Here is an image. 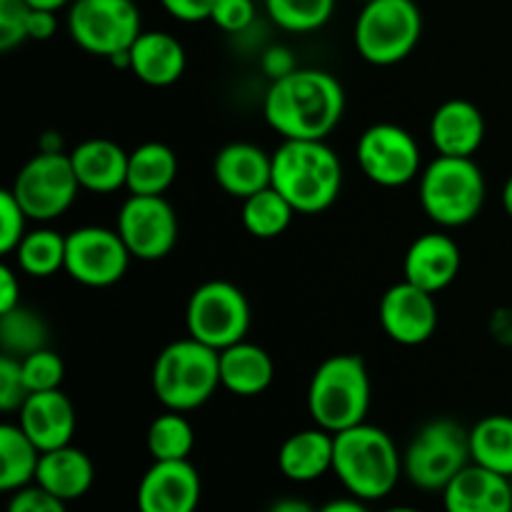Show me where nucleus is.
<instances>
[{"label": "nucleus", "mask_w": 512, "mask_h": 512, "mask_svg": "<svg viewBox=\"0 0 512 512\" xmlns=\"http://www.w3.org/2000/svg\"><path fill=\"white\" fill-rule=\"evenodd\" d=\"M358 3H363V5H365V3H370V0H358Z\"/></svg>", "instance_id": "obj_50"}, {"label": "nucleus", "mask_w": 512, "mask_h": 512, "mask_svg": "<svg viewBox=\"0 0 512 512\" xmlns=\"http://www.w3.org/2000/svg\"><path fill=\"white\" fill-rule=\"evenodd\" d=\"M195 445V430L185 413L165 410L148 428V453L153 460H188Z\"/></svg>", "instance_id": "obj_33"}, {"label": "nucleus", "mask_w": 512, "mask_h": 512, "mask_svg": "<svg viewBox=\"0 0 512 512\" xmlns=\"http://www.w3.org/2000/svg\"><path fill=\"white\" fill-rule=\"evenodd\" d=\"M93 480V460L80 448L65 445V448H55L40 455L35 485H40L50 495L65 500V503H73V500L83 498L93 488Z\"/></svg>", "instance_id": "obj_26"}, {"label": "nucleus", "mask_w": 512, "mask_h": 512, "mask_svg": "<svg viewBox=\"0 0 512 512\" xmlns=\"http://www.w3.org/2000/svg\"><path fill=\"white\" fill-rule=\"evenodd\" d=\"M470 463V430L453 418H435L425 423L405 448L403 475L413 488L443 493Z\"/></svg>", "instance_id": "obj_8"}, {"label": "nucleus", "mask_w": 512, "mask_h": 512, "mask_svg": "<svg viewBox=\"0 0 512 512\" xmlns=\"http://www.w3.org/2000/svg\"><path fill=\"white\" fill-rule=\"evenodd\" d=\"M18 425L40 453L65 448L75 435V408L63 390L30 393L18 410Z\"/></svg>", "instance_id": "obj_17"}, {"label": "nucleus", "mask_w": 512, "mask_h": 512, "mask_svg": "<svg viewBox=\"0 0 512 512\" xmlns=\"http://www.w3.org/2000/svg\"><path fill=\"white\" fill-rule=\"evenodd\" d=\"M265 512H318V508H313V505L303 498H280Z\"/></svg>", "instance_id": "obj_46"}, {"label": "nucleus", "mask_w": 512, "mask_h": 512, "mask_svg": "<svg viewBox=\"0 0 512 512\" xmlns=\"http://www.w3.org/2000/svg\"><path fill=\"white\" fill-rule=\"evenodd\" d=\"M30 5L25 0H0V50L18 48L28 40Z\"/></svg>", "instance_id": "obj_37"}, {"label": "nucleus", "mask_w": 512, "mask_h": 512, "mask_svg": "<svg viewBox=\"0 0 512 512\" xmlns=\"http://www.w3.org/2000/svg\"><path fill=\"white\" fill-rule=\"evenodd\" d=\"M335 435L323 428H305L285 438L278 450V468L290 483H315L333 473Z\"/></svg>", "instance_id": "obj_24"}, {"label": "nucleus", "mask_w": 512, "mask_h": 512, "mask_svg": "<svg viewBox=\"0 0 512 512\" xmlns=\"http://www.w3.org/2000/svg\"><path fill=\"white\" fill-rule=\"evenodd\" d=\"M273 358L260 345L240 340L220 350V385L238 398H255L273 385Z\"/></svg>", "instance_id": "obj_25"}, {"label": "nucleus", "mask_w": 512, "mask_h": 512, "mask_svg": "<svg viewBox=\"0 0 512 512\" xmlns=\"http://www.w3.org/2000/svg\"><path fill=\"white\" fill-rule=\"evenodd\" d=\"M28 220V213H25L23 205L18 203L13 190H3V193H0V253H15L20 240L28 233V230H25Z\"/></svg>", "instance_id": "obj_36"}, {"label": "nucleus", "mask_w": 512, "mask_h": 512, "mask_svg": "<svg viewBox=\"0 0 512 512\" xmlns=\"http://www.w3.org/2000/svg\"><path fill=\"white\" fill-rule=\"evenodd\" d=\"M370 373L360 355H330L315 368L308 385V413L318 428L338 435L368 420Z\"/></svg>", "instance_id": "obj_4"}, {"label": "nucleus", "mask_w": 512, "mask_h": 512, "mask_svg": "<svg viewBox=\"0 0 512 512\" xmlns=\"http://www.w3.org/2000/svg\"><path fill=\"white\" fill-rule=\"evenodd\" d=\"M40 450L18 423L0 425V490L15 493L35 483Z\"/></svg>", "instance_id": "obj_28"}, {"label": "nucleus", "mask_w": 512, "mask_h": 512, "mask_svg": "<svg viewBox=\"0 0 512 512\" xmlns=\"http://www.w3.org/2000/svg\"><path fill=\"white\" fill-rule=\"evenodd\" d=\"M463 253L460 245L445 233H425L408 248L403 260L405 280L428 293H443L460 275Z\"/></svg>", "instance_id": "obj_19"}, {"label": "nucleus", "mask_w": 512, "mask_h": 512, "mask_svg": "<svg viewBox=\"0 0 512 512\" xmlns=\"http://www.w3.org/2000/svg\"><path fill=\"white\" fill-rule=\"evenodd\" d=\"M10 190L30 220L50 223L68 213L83 188L75 178L70 155H65L63 150L58 153L40 150L18 170Z\"/></svg>", "instance_id": "obj_11"}, {"label": "nucleus", "mask_w": 512, "mask_h": 512, "mask_svg": "<svg viewBox=\"0 0 512 512\" xmlns=\"http://www.w3.org/2000/svg\"><path fill=\"white\" fill-rule=\"evenodd\" d=\"M185 328L190 338L220 353L248 335V298L238 285L228 280H208L190 295L188 308H185Z\"/></svg>", "instance_id": "obj_9"}, {"label": "nucleus", "mask_w": 512, "mask_h": 512, "mask_svg": "<svg viewBox=\"0 0 512 512\" xmlns=\"http://www.w3.org/2000/svg\"><path fill=\"white\" fill-rule=\"evenodd\" d=\"M213 178L230 198L245 200L273 185V155L255 143H228L215 153Z\"/></svg>", "instance_id": "obj_20"}, {"label": "nucleus", "mask_w": 512, "mask_h": 512, "mask_svg": "<svg viewBox=\"0 0 512 512\" xmlns=\"http://www.w3.org/2000/svg\"><path fill=\"white\" fill-rule=\"evenodd\" d=\"M423 38V13L415 0H370L353 28L360 58L378 68L398 65Z\"/></svg>", "instance_id": "obj_7"}, {"label": "nucleus", "mask_w": 512, "mask_h": 512, "mask_svg": "<svg viewBox=\"0 0 512 512\" xmlns=\"http://www.w3.org/2000/svg\"><path fill=\"white\" fill-rule=\"evenodd\" d=\"M445 512H512L510 478L470 463L443 490Z\"/></svg>", "instance_id": "obj_22"}, {"label": "nucleus", "mask_w": 512, "mask_h": 512, "mask_svg": "<svg viewBox=\"0 0 512 512\" xmlns=\"http://www.w3.org/2000/svg\"><path fill=\"white\" fill-rule=\"evenodd\" d=\"M333 473L348 495L375 503L398 488L403 455L383 428L360 423L335 435Z\"/></svg>", "instance_id": "obj_3"}, {"label": "nucleus", "mask_w": 512, "mask_h": 512, "mask_svg": "<svg viewBox=\"0 0 512 512\" xmlns=\"http://www.w3.org/2000/svg\"><path fill=\"white\" fill-rule=\"evenodd\" d=\"M58 33V13L53 10H35L30 8L28 18V40H50Z\"/></svg>", "instance_id": "obj_44"}, {"label": "nucleus", "mask_w": 512, "mask_h": 512, "mask_svg": "<svg viewBox=\"0 0 512 512\" xmlns=\"http://www.w3.org/2000/svg\"><path fill=\"white\" fill-rule=\"evenodd\" d=\"M165 13L180 23H203L210 20L215 0H160Z\"/></svg>", "instance_id": "obj_41"}, {"label": "nucleus", "mask_w": 512, "mask_h": 512, "mask_svg": "<svg viewBox=\"0 0 512 512\" xmlns=\"http://www.w3.org/2000/svg\"><path fill=\"white\" fill-rule=\"evenodd\" d=\"M130 73L150 88L178 83L188 65L183 43L165 30H143L128 50Z\"/></svg>", "instance_id": "obj_23"}, {"label": "nucleus", "mask_w": 512, "mask_h": 512, "mask_svg": "<svg viewBox=\"0 0 512 512\" xmlns=\"http://www.w3.org/2000/svg\"><path fill=\"white\" fill-rule=\"evenodd\" d=\"M355 158L365 178L380 188H403L423 173L418 140L395 123L370 125L355 145Z\"/></svg>", "instance_id": "obj_12"}, {"label": "nucleus", "mask_w": 512, "mask_h": 512, "mask_svg": "<svg viewBox=\"0 0 512 512\" xmlns=\"http://www.w3.org/2000/svg\"><path fill=\"white\" fill-rule=\"evenodd\" d=\"M260 68H263V73L268 75L270 83H273V80H280L285 78V75L293 73V70H298V65H295L293 50L285 48V45H273V48L265 50L263 58H260Z\"/></svg>", "instance_id": "obj_42"}, {"label": "nucleus", "mask_w": 512, "mask_h": 512, "mask_svg": "<svg viewBox=\"0 0 512 512\" xmlns=\"http://www.w3.org/2000/svg\"><path fill=\"white\" fill-rule=\"evenodd\" d=\"M318 512H370V510L365 500L355 498V495H348V498L328 500L325 505H320Z\"/></svg>", "instance_id": "obj_45"}, {"label": "nucleus", "mask_w": 512, "mask_h": 512, "mask_svg": "<svg viewBox=\"0 0 512 512\" xmlns=\"http://www.w3.org/2000/svg\"><path fill=\"white\" fill-rule=\"evenodd\" d=\"M268 18L288 33H315L335 13V0H265Z\"/></svg>", "instance_id": "obj_34"}, {"label": "nucleus", "mask_w": 512, "mask_h": 512, "mask_svg": "<svg viewBox=\"0 0 512 512\" xmlns=\"http://www.w3.org/2000/svg\"><path fill=\"white\" fill-rule=\"evenodd\" d=\"M255 15H258L255 0H215L210 23L223 33L238 35L255 23Z\"/></svg>", "instance_id": "obj_38"}, {"label": "nucleus", "mask_w": 512, "mask_h": 512, "mask_svg": "<svg viewBox=\"0 0 512 512\" xmlns=\"http://www.w3.org/2000/svg\"><path fill=\"white\" fill-rule=\"evenodd\" d=\"M383 512H423V510L413 508V505H395V508H385Z\"/></svg>", "instance_id": "obj_49"}, {"label": "nucleus", "mask_w": 512, "mask_h": 512, "mask_svg": "<svg viewBox=\"0 0 512 512\" xmlns=\"http://www.w3.org/2000/svg\"><path fill=\"white\" fill-rule=\"evenodd\" d=\"M130 250L118 230L83 225L65 235V273L85 288H110L128 273Z\"/></svg>", "instance_id": "obj_13"}, {"label": "nucleus", "mask_w": 512, "mask_h": 512, "mask_svg": "<svg viewBox=\"0 0 512 512\" xmlns=\"http://www.w3.org/2000/svg\"><path fill=\"white\" fill-rule=\"evenodd\" d=\"M28 385L23 380L20 360L13 355H0V410L15 413L28 398Z\"/></svg>", "instance_id": "obj_39"}, {"label": "nucleus", "mask_w": 512, "mask_h": 512, "mask_svg": "<svg viewBox=\"0 0 512 512\" xmlns=\"http://www.w3.org/2000/svg\"><path fill=\"white\" fill-rule=\"evenodd\" d=\"M13 255L20 273L30 278H50L65 270V235L53 228L28 230Z\"/></svg>", "instance_id": "obj_30"}, {"label": "nucleus", "mask_w": 512, "mask_h": 512, "mask_svg": "<svg viewBox=\"0 0 512 512\" xmlns=\"http://www.w3.org/2000/svg\"><path fill=\"white\" fill-rule=\"evenodd\" d=\"M5 512H68V503L33 483L28 488L10 493Z\"/></svg>", "instance_id": "obj_40"}, {"label": "nucleus", "mask_w": 512, "mask_h": 512, "mask_svg": "<svg viewBox=\"0 0 512 512\" xmlns=\"http://www.w3.org/2000/svg\"><path fill=\"white\" fill-rule=\"evenodd\" d=\"M293 215L295 208L273 185L245 198L243 210H240L243 228L258 240H273L283 235L293 223Z\"/></svg>", "instance_id": "obj_31"}, {"label": "nucleus", "mask_w": 512, "mask_h": 512, "mask_svg": "<svg viewBox=\"0 0 512 512\" xmlns=\"http://www.w3.org/2000/svg\"><path fill=\"white\" fill-rule=\"evenodd\" d=\"M378 318L380 328L393 343L405 345V348L428 343L438 330L435 295L408 283V280L395 283L380 298Z\"/></svg>", "instance_id": "obj_15"}, {"label": "nucleus", "mask_w": 512, "mask_h": 512, "mask_svg": "<svg viewBox=\"0 0 512 512\" xmlns=\"http://www.w3.org/2000/svg\"><path fill=\"white\" fill-rule=\"evenodd\" d=\"M153 393L165 410L190 413L218 393L220 353L195 338H180L165 345L150 373Z\"/></svg>", "instance_id": "obj_5"}, {"label": "nucleus", "mask_w": 512, "mask_h": 512, "mask_svg": "<svg viewBox=\"0 0 512 512\" xmlns=\"http://www.w3.org/2000/svg\"><path fill=\"white\" fill-rule=\"evenodd\" d=\"M20 303V278L13 265H0V313H10Z\"/></svg>", "instance_id": "obj_43"}, {"label": "nucleus", "mask_w": 512, "mask_h": 512, "mask_svg": "<svg viewBox=\"0 0 512 512\" xmlns=\"http://www.w3.org/2000/svg\"><path fill=\"white\" fill-rule=\"evenodd\" d=\"M140 33L143 18L135 0H73L68 8V35L90 55L128 53Z\"/></svg>", "instance_id": "obj_10"}, {"label": "nucleus", "mask_w": 512, "mask_h": 512, "mask_svg": "<svg viewBox=\"0 0 512 512\" xmlns=\"http://www.w3.org/2000/svg\"><path fill=\"white\" fill-rule=\"evenodd\" d=\"M345 113V88L328 70L298 68L273 80L263 100L265 123L283 140H325Z\"/></svg>", "instance_id": "obj_1"}, {"label": "nucleus", "mask_w": 512, "mask_h": 512, "mask_svg": "<svg viewBox=\"0 0 512 512\" xmlns=\"http://www.w3.org/2000/svg\"><path fill=\"white\" fill-rule=\"evenodd\" d=\"M470 458L475 465L512 478V415H485L470 428Z\"/></svg>", "instance_id": "obj_29"}, {"label": "nucleus", "mask_w": 512, "mask_h": 512, "mask_svg": "<svg viewBox=\"0 0 512 512\" xmlns=\"http://www.w3.org/2000/svg\"><path fill=\"white\" fill-rule=\"evenodd\" d=\"M503 208L508 213V218L512 220V175L505 180V188H503Z\"/></svg>", "instance_id": "obj_48"}, {"label": "nucleus", "mask_w": 512, "mask_h": 512, "mask_svg": "<svg viewBox=\"0 0 512 512\" xmlns=\"http://www.w3.org/2000/svg\"><path fill=\"white\" fill-rule=\"evenodd\" d=\"M20 360L23 380L28 385V393H45V390H60L65 378V365L55 350L43 348L25 355Z\"/></svg>", "instance_id": "obj_35"}, {"label": "nucleus", "mask_w": 512, "mask_h": 512, "mask_svg": "<svg viewBox=\"0 0 512 512\" xmlns=\"http://www.w3.org/2000/svg\"><path fill=\"white\" fill-rule=\"evenodd\" d=\"M273 188L295 213L318 215L343 190V163L325 140H283L273 153Z\"/></svg>", "instance_id": "obj_2"}, {"label": "nucleus", "mask_w": 512, "mask_h": 512, "mask_svg": "<svg viewBox=\"0 0 512 512\" xmlns=\"http://www.w3.org/2000/svg\"><path fill=\"white\" fill-rule=\"evenodd\" d=\"M115 230L133 258L155 263L173 253L180 225L173 205L163 195H130L120 205Z\"/></svg>", "instance_id": "obj_14"}, {"label": "nucleus", "mask_w": 512, "mask_h": 512, "mask_svg": "<svg viewBox=\"0 0 512 512\" xmlns=\"http://www.w3.org/2000/svg\"><path fill=\"white\" fill-rule=\"evenodd\" d=\"M430 143L438 155L473 158L485 143V115L465 98H450L430 118Z\"/></svg>", "instance_id": "obj_18"}, {"label": "nucleus", "mask_w": 512, "mask_h": 512, "mask_svg": "<svg viewBox=\"0 0 512 512\" xmlns=\"http://www.w3.org/2000/svg\"><path fill=\"white\" fill-rule=\"evenodd\" d=\"M128 158L123 145L108 138H88L70 150L80 188L95 195L118 193L128 183Z\"/></svg>", "instance_id": "obj_21"}, {"label": "nucleus", "mask_w": 512, "mask_h": 512, "mask_svg": "<svg viewBox=\"0 0 512 512\" xmlns=\"http://www.w3.org/2000/svg\"><path fill=\"white\" fill-rule=\"evenodd\" d=\"M48 325L35 310L18 305L10 313H0V348L5 355L25 358L35 350L48 348Z\"/></svg>", "instance_id": "obj_32"}, {"label": "nucleus", "mask_w": 512, "mask_h": 512, "mask_svg": "<svg viewBox=\"0 0 512 512\" xmlns=\"http://www.w3.org/2000/svg\"><path fill=\"white\" fill-rule=\"evenodd\" d=\"M25 3L35 10H53V13H58V10L68 8L73 0H25Z\"/></svg>", "instance_id": "obj_47"}, {"label": "nucleus", "mask_w": 512, "mask_h": 512, "mask_svg": "<svg viewBox=\"0 0 512 512\" xmlns=\"http://www.w3.org/2000/svg\"><path fill=\"white\" fill-rule=\"evenodd\" d=\"M178 178V155L160 140L138 145L128 158L130 195H165V190Z\"/></svg>", "instance_id": "obj_27"}, {"label": "nucleus", "mask_w": 512, "mask_h": 512, "mask_svg": "<svg viewBox=\"0 0 512 512\" xmlns=\"http://www.w3.org/2000/svg\"><path fill=\"white\" fill-rule=\"evenodd\" d=\"M488 198L483 168L473 158L438 155L420 173V205L440 228L473 223Z\"/></svg>", "instance_id": "obj_6"}, {"label": "nucleus", "mask_w": 512, "mask_h": 512, "mask_svg": "<svg viewBox=\"0 0 512 512\" xmlns=\"http://www.w3.org/2000/svg\"><path fill=\"white\" fill-rule=\"evenodd\" d=\"M200 473L190 460H153L138 483V512H198Z\"/></svg>", "instance_id": "obj_16"}]
</instances>
